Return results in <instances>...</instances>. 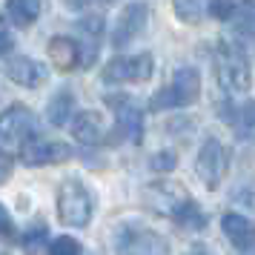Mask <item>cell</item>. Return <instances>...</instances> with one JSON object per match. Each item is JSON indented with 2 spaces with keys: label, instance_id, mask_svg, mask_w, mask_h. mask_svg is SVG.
<instances>
[{
  "label": "cell",
  "instance_id": "277c9868",
  "mask_svg": "<svg viewBox=\"0 0 255 255\" xmlns=\"http://www.w3.org/2000/svg\"><path fill=\"white\" fill-rule=\"evenodd\" d=\"M58 218L63 227H75L81 230L89 224L92 218V195L89 189L78 181V178H69L63 181L58 189Z\"/></svg>",
  "mask_w": 255,
  "mask_h": 255
},
{
  "label": "cell",
  "instance_id": "4fadbf2b",
  "mask_svg": "<svg viewBox=\"0 0 255 255\" xmlns=\"http://www.w3.org/2000/svg\"><path fill=\"white\" fill-rule=\"evenodd\" d=\"M221 230L238 253H250L255 247V224L250 218L238 215V212H227L221 218Z\"/></svg>",
  "mask_w": 255,
  "mask_h": 255
},
{
  "label": "cell",
  "instance_id": "6da1fadb",
  "mask_svg": "<svg viewBox=\"0 0 255 255\" xmlns=\"http://www.w3.org/2000/svg\"><path fill=\"white\" fill-rule=\"evenodd\" d=\"M35 115L32 109H26L20 104H12L9 109L0 112V155L12 158L20 155L23 146L35 138Z\"/></svg>",
  "mask_w": 255,
  "mask_h": 255
},
{
  "label": "cell",
  "instance_id": "3957f363",
  "mask_svg": "<svg viewBox=\"0 0 255 255\" xmlns=\"http://www.w3.org/2000/svg\"><path fill=\"white\" fill-rule=\"evenodd\" d=\"M201 98V72L192 66L175 72L172 83L161 89V92L152 95L149 109L152 112H161V109H181V106H192Z\"/></svg>",
  "mask_w": 255,
  "mask_h": 255
},
{
  "label": "cell",
  "instance_id": "83f0119b",
  "mask_svg": "<svg viewBox=\"0 0 255 255\" xmlns=\"http://www.w3.org/2000/svg\"><path fill=\"white\" fill-rule=\"evenodd\" d=\"M186 255H215V253L209 250L207 244H195V247H192V250H189V253H186Z\"/></svg>",
  "mask_w": 255,
  "mask_h": 255
},
{
  "label": "cell",
  "instance_id": "d4e9b609",
  "mask_svg": "<svg viewBox=\"0 0 255 255\" xmlns=\"http://www.w3.org/2000/svg\"><path fill=\"white\" fill-rule=\"evenodd\" d=\"M0 235L9 238V241H14V221H12L9 209L3 207V204H0Z\"/></svg>",
  "mask_w": 255,
  "mask_h": 255
},
{
  "label": "cell",
  "instance_id": "f1b7e54d",
  "mask_svg": "<svg viewBox=\"0 0 255 255\" xmlns=\"http://www.w3.org/2000/svg\"><path fill=\"white\" fill-rule=\"evenodd\" d=\"M9 175H12V166H9L6 161H0V181H6Z\"/></svg>",
  "mask_w": 255,
  "mask_h": 255
},
{
  "label": "cell",
  "instance_id": "cb8c5ba5",
  "mask_svg": "<svg viewBox=\"0 0 255 255\" xmlns=\"http://www.w3.org/2000/svg\"><path fill=\"white\" fill-rule=\"evenodd\" d=\"M49 255H81V244L69 235H60L49 244Z\"/></svg>",
  "mask_w": 255,
  "mask_h": 255
},
{
  "label": "cell",
  "instance_id": "7c38bea8",
  "mask_svg": "<svg viewBox=\"0 0 255 255\" xmlns=\"http://www.w3.org/2000/svg\"><path fill=\"white\" fill-rule=\"evenodd\" d=\"M6 75H9V81L17 83V86H23V89H37L40 83L46 81V66L43 63H37V60L26 58V55H14L9 58L6 63Z\"/></svg>",
  "mask_w": 255,
  "mask_h": 255
},
{
  "label": "cell",
  "instance_id": "e0dca14e",
  "mask_svg": "<svg viewBox=\"0 0 255 255\" xmlns=\"http://www.w3.org/2000/svg\"><path fill=\"white\" fill-rule=\"evenodd\" d=\"M40 14V0H6V17L17 29L32 26Z\"/></svg>",
  "mask_w": 255,
  "mask_h": 255
},
{
  "label": "cell",
  "instance_id": "ba28073f",
  "mask_svg": "<svg viewBox=\"0 0 255 255\" xmlns=\"http://www.w3.org/2000/svg\"><path fill=\"white\" fill-rule=\"evenodd\" d=\"M152 55H138V58H112L104 66L106 83H143L152 78Z\"/></svg>",
  "mask_w": 255,
  "mask_h": 255
},
{
  "label": "cell",
  "instance_id": "603a6c76",
  "mask_svg": "<svg viewBox=\"0 0 255 255\" xmlns=\"http://www.w3.org/2000/svg\"><path fill=\"white\" fill-rule=\"evenodd\" d=\"M75 26H78V32H81L83 37H95V40H98V37L104 35V14H86V17H81Z\"/></svg>",
  "mask_w": 255,
  "mask_h": 255
},
{
  "label": "cell",
  "instance_id": "7a4b0ae2",
  "mask_svg": "<svg viewBox=\"0 0 255 255\" xmlns=\"http://www.w3.org/2000/svg\"><path fill=\"white\" fill-rule=\"evenodd\" d=\"M215 66H218V78L224 86H230L235 92H250L253 86V69H250V58L247 49L235 40H221L215 49Z\"/></svg>",
  "mask_w": 255,
  "mask_h": 255
},
{
  "label": "cell",
  "instance_id": "d6986e66",
  "mask_svg": "<svg viewBox=\"0 0 255 255\" xmlns=\"http://www.w3.org/2000/svg\"><path fill=\"white\" fill-rule=\"evenodd\" d=\"M224 121L235 127L241 135H250V132L255 135V101H247L241 109H235V106L224 109Z\"/></svg>",
  "mask_w": 255,
  "mask_h": 255
},
{
  "label": "cell",
  "instance_id": "ac0fdd59",
  "mask_svg": "<svg viewBox=\"0 0 255 255\" xmlns=\"http://www.w3.org/2000/svg\"><path fill=\"white\" fill-rule=\"evenodd\" d=\"M172 221L178 224V227H184V230H192V232H198V230H204L207 227V215H204V209L198 207L192 198H186L181 207L172 212Z\"/></svg>",
  "mask_w": 255,
  "mask_h": 255
},
{
  "label": "cell",
  "instance_id": "2e32d148",
  "mask_svg": "<svg viewBox=\"0 0 255 255\" xmlns=\"http://www.w3.org/2000/svg\"><path fill=\"white\" fill-rule=\"evenodd\" d=\"M46 118L52 127H66L72 118H75V95L66 92V89H60L46 106Z\"/></svg>",
  "mask_w": 255,
  "mask_h": 255
},
{
  "label": "cell",
  "instance_id": "44dd1931",
  "mask_svg": "<svg viewBox=\"0 0 255 255\" xmlns=\"http://www.w3.org/2000/svg\"><path fill=\"white\" fill-rule=\"evenodd\" d=\"M244 3H250V0H209L207 9H209V14H212L215 20H230Z\"/></svg>",
  "mask_w": 255,
  "mask_h": 255
},
{
  "label": "cell",
  "instance_id": "52a82bcc",
  "mask_svg": "<svg viewBox=\"0 0 255 255\" xmlns=\"http://www.w3.org/2000/svg\"><path fill=\"white\" fill-rule=\"evenodd\" d=\"M227 149H224V143H221L215 135H209L204 140V146L198 152V161H195V172L198 178L207 184V189H218L221 181H224V175H227Z\"/></svg>",
  "mask_w": 255,
  "mask_h": 255
},
{
  "label": "cell",
  "instance_id": "9a60e30c",
  "mask_svg": "<svg viewBox=\"0 0 255 255\" xmlns=\"http://www.w3.org/2000/svg\"><path fill=\"white\" fill-rule=\"evenodd\" d=\"M49 60L58 72H69L75 66H81V46L78 40H72L66 35H55L49 40Z\"/></svg>",
  "mask_w": 255,
  "mask_h": 255
},
{
  "label": "cell",
  "instance_id": "9c48e42d",
  "mask_svg": "<svg viewBox=\"0 0 255 255\" xmlns=\"http://www.w3.org/2000/svg\"><path fill=\"white\" fill-rule=\"evenodd\" d=\"M146 17H149L146 3H127V6L121 9V14H118L115 29H112V46H115V49L129 46V43L143 32Z\"/></svg>",
  "mask_w": 255,
  "mask_h": 255
},
{
  "label": "cell",
  "instance_id": "4dcf8cb0",
  "mask_svg": "<svg viewBox=\"0 0 255 255\" xmlns=\"http://www.w3.org/2000/svg\"><path fill=\"white\" fill-rule=\"evenodd\" d=\"M106 3H112V0H106Z\"/></svg>",
  "mask_w": 255,
  "mask_h": 255
},
{
  "label": "cell",
  "instance_id": "7402d4cb",
  "mask_svg": "<svg viewBox=\"0 0 255 255\" xmlns=\"http://www.w3.org/2000/svg\"><path fill=\"white\" fill-rule=\"evenodd\" d=\"M175 166H178V152L175 149H161V152H155V155L149 158V169L152 172L166 175V172H172Z\"/></svg>",
  "mask_w": 255,
  "mask_h": 255
},
{
  "label": "cell",
  "instance_id": "484cf974",
  "mask_svg": "<svg viewBox=\"0 0 255 255\" xmlns=\"http://www.w3.org/2000/svg\"><path fill=\"white\" fill-rule=\"evenodd\" d=\"M12 49H14L12 35H9V32H0V55H9Z\"/></svg>",
  "mask_w": 255,
  "mask_h": 255
},
{
  "label": "cell",
  "instance_id": "5b68a950",
  "mask_svg": "<svg viewBox=\"0 0 255 255\" xmlns=\"http://www.w3.org/2000/svg\"><path fill=\"white\" fill-rule=\"evenodd\" d=\"M115 255H169V241L149 227L124 224L115 232Z\"/></svg>",
  "mask_w": 255,
  "mask_h": 255
},
{
  "label": "cell",
  "instance_id": "f546056e",
  "mask_svg": "<svg viewBox=\"0 0 255 255\" xmlns=\"http://www.w3.org/2000/svg\"><path fill=\"white\" fill-rule=\"evenodd\" d=\"M83 3H89V0H66V6H69V9H81Z\"/></svg>",
  "mask_w": 255,
  "mask_h": 255
},
{
  "label": "cell",
  "instance_id": "8fae6325",
  "mask_svg": "<svg viewBox=\"0 0 255 255\" xmlns=\"http://www.w3.org/2000/svg\"><path fill=\"white\" fill-rule=\"evenodd\" d=\"M26 166H46V163H63L72 158V149L60 140H40L32 138L20 152Z\"/></svg>",
  "mask_w": 255,
  "mask_h": 255
},
{
  "label": "cell",
  "instance_id": "ffe728a7",
  "mask_svg": "<svg viewBox=\"0 0 255 255\" xmlns=\"http://www.w3.org/2000/svg\"><path fill=\"white\" fill-rule=\"evenodd\" d=\"M175 14L184 20V23H201L204 17V3L201 0H172Z\"/></svg>",
  "mask_w": 255,
  "mask_h": 255
},
{
  "label": "cell",
  "instance_id": "8992f818",
  "mask_svg": "<svg viewBox=\"0 0 255 255\" xmlns=\"http://www.w3.org/2000/svg\"><path fill=\"white\" fill-rule=\"evenodd\" d=\"M106 104L115 109L118 124L112 132H106V143H124V140H132V143H140V135H143V118H140V106L129 98V95L118 92V95H106Z\"/></svg>",
  "mask_w": 255,
  "mask_h": 255
},
{
  "label": "cell",
  "instance_id": "4316f807",
  "mask_svg": "<svg viewBox=\"0 0 255 255\" xmlns=\"http://www.w3.org/2000/svg\"><path fill=\"white\" fill-rule=\"evenodd\" d=\"M235 201L244 204V207H250L255 212V192H241V195H235Z\"/></svg>",
  "mask_w": 255,
  "mask_h": 255
},
{
  "label": "cell",
  "instance_id": "5bb4252c",
  "mask_svg": "<svg viewBox=\"0 0 255 255\" xmlns=\"http://www.w3.org/2000/svg\"><path fill=\"white\" fill-rule=\"evenodd\" d=\"M72 138L86 143V146H95V143H104L106 140V127H104V118L98 112H78L72 118Z\"/></svg>",
  "mask_w": 255,
  "mask_h": 255
},
{
  "label": "cell",
  "instance_id": "30bf717a",
  "mask_svg": "<svg viewBox=\"0 0 255 255\" xmlns=\"http://www.w3.org/2000/svg\"><path fill=\"white\" fill-rule=\"evenodd\" d=\"M186 192L181 184H172V181H161V184H146L143 189V207L152 209V212H161V215H169L172 218V212L181 204L186 201Z\"/></svg>",
  "mask_w": 255,
  "mask_h": 255
}]
</instances>
